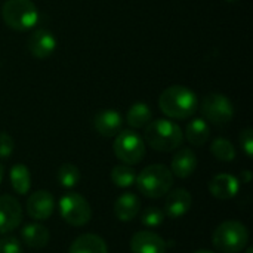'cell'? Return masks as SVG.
Listing matches in <instances>:
<instances>
[{"mask_svg":"<svg viewBox=\"0 0 253 253\" xmlns=\"http://www.w3.org/2000/svg\"><path fill=\"white\" fill-rule=\"evenodd\" d=\"M68 253H108L107 243L96 234H82L70 246Z\"/></svg>","mask_w":253,"mask_h":253,"instance_id":"cell-18","label":"cell"},{"mask_svg":"<svg viewBox=\"0 0 253 253\" xmlns=\"http://www.w3.org/2000/svg\"><path fill=\"white\" fill-rule=\"evenodd\" d=\"M111 182L119 188H129L136 181V172L129 165H117L111 169L110 173Z\"/></svg>","mask_w":253,"mask_h":253,"instance_id":"cell-23","label":"cell"},{"mask_svg":"<svg viewBox=\"0 0 253 253\" xmlns=\"http://www.w3.org/2000/svg\"><path fill=\"white\" fill-rule=\"evenodd\" d=\"M27 49L28 52L37 58V59H46L49 58L55 49H56V39L52 31L46 28H39L27 40Z\"/></svg>","mask_w":253,"mask_h":253,"instance_id":"cell-10","label":"cell"},{"mask_svg":"<svg viewBox=\"0 0 253 253\" xmlns=\"http://www.w3.org/2000/svg\"><path fill=\"white\" fill-rule=\"evenodd\" d=\"M4 24L16 31L31 30L39 21V10L31 0H6L1 6Z\"/></svg>","mask_w":253,"mask_h":253,"instance_id":"cell-5","label":"cell"},{"mask_svg":"<svg viewBox=\"0 0 253 253\" xmlns=\"http://www.w3.org/2000/svg\"><path fill=\"white\" fill-rule=\"evenodd\" d=\"M141 211V200L133 193H123L114 203V215L122 222L133 221Z\"/></svg>","mask_w":253,"mask_h":253,"instance_id":"cell-17","label":"cell"},{"mask_svg":"<svg viewBox=\"0 0 253 253\" xmlns=\"http://www.w3.org/2000/svg\"><path fill=\"white\" fill-rule=\"evenodd\" d=\"M144 129V142H147V145L156 151L170 153L182 145L184 133L181 127L172 120H151Z\"/></svg>","mask_w":253,"mask_h":253,"instance_id":"cell-2","label":"cell"},{"mask_svg":"<svg viewBox=\"0 0 253 253\" xmlns=\"http://www.w3.org/2000/svg\"><path fill=\"white\" fill-rule=\"evenodd\" d=\"M240 181L230 173H219L215 175L209 182V191L215 199L219 200H230L239 194Z\"/></svg>","mask_w":253,"mask_h":253,"instance_id":"cell-14","label":"cell"},{"mask_svg":"<svg viewBox=\"0 0 253 253\" xmlns=\"http://www.w3.org/2000/svg\"><path fill=\"white\" fill-rule=\"evenodd\" d=\"M245 249H246V252H245V253H253V248H252V246H249V245H248V246H246Z\"/></svg>","mask_w":253,"mask_h":253,"instance_id":"cell-33","label":"cell"},{"mask_svg":"<svg viewBox=\"0 0 253 253\" xmlns=\"http://www.w3.org/2000/svg\"><path fill=\"white\" fill-rule=\"evenodd\" d=\"M113 151L123 165H138L145 157L144 139L130 129H122L113 142Z\"/></svg>","mask_w":253,"mask_h":253,"instance_id":"cell-6","label":"cell"},{"mask_svg":"<svg viewBox=\"0 0 253 253\" xmlns=\"http://www.w3.org/2000/svg\"><path fill=\"white\" fill-rule=\"evenodd\" d=\"M194 253H215V252H212V251H206V249H200V251H196Z\"/></svg>","mask_w":253,"mask_h":253,"instance_id":"cell-32","label":"cell"},{"mask_svg":"<svg viewBox=\"0 0 253 253\" xmlns=\"http://www.w3.org/2000/svg\"><path fill=\"white\" fill-rule=\"evenodd\" d=\"M3 176H4V166L0 163V184H1V181H3Z\"/></svg>","mask_w":253,"mask_h":253,"instance_id":"cell-31","label":"cell"},{"mask_svg":"<svg viewBox=\"0 0 253 253\" xmlns=\"http://www.w3.org/2000/svg\"><path fill=\"white\" fill-rule=\"evenodd\" d=\"M15 150L13 138L7 132H0V159H7Z\"/></svg>","mask_w":253,"mask_h":253,"instance_id":"cell-27","label":"cell"},{"mask_svg":"<svg viewBox=\"0 0 253 253\" xmlns=\"http://www.w3.org/2000/svg\"><path fill=\"white\" fill-rule=\"evenodd\" d=\"M202 114L206 117L208 122L216 125V126H224L230 123L234 117V107L233 102L222 93H209L205 96L200 105Z\"/></svg>","mask_w":253,"mask_h":253,"instance_id":"cell-8","label":"cell"},{"mask_svg":"<svg viewBox=\"0 0 253 253\" xmlns=\"http://www.w3.org/2000/svg\"><path fill=\"white\" fill-rule=\"evenodd\" d=\"M53 209H55L53 196L46 190L33 193L27 200V213L31 219L36 221L49 219L53 213Z\"/></svg>","mask_w":253,"mask_h":253,"instance_id":"cell-11","label":"cell"},{"mask_svg":"<svg viewBox=\"0 0 253 253\" xmlns=\"http://www.w3.org/2000/svg\"><path fill=\"white\" fill-rule=\"evenodd\" d=\"M122 126H123V119L120 113L116 110H102L93 119L95 130L105 138L116 136L122 130Z\"/></svg>","mask_w":253,"mask_h":253,"instance_id":"cell-15","label":"cell"},{"mask_svg":"<svg viewBox=\"0 0 253 253\" xmlns=\"http://www.w3.org/2000/svg\"><path fill=\"white\" fill-rule=\"evenodd\" d=\"M141 194L148 199L166 196L173 185V175L165 165H150L136 175L135 181Z\"/></svg>","mask_w":253,"mask_h":253,"instance_id":"cell-3","label":"cell"},{"mask_svg":"<svg viewBox=\"0 0 253 253\" xmlns=\"http://www.w3.org/2000/svg\"><path fill=\"white\" fill-rule=\"evenodd\" d=\"M9 179H10V184H12V188L24 196L28 193V190L31 188V175H30V169L22 165V163H18V165H13L10 172H9Z\"/></svg>","mask_w":253,"mask_h":253,"instance_id":"cell-21","label":"cell"},{"mask_svg":"<svg viewBox=\"0 0 253 253\" xmlns=\"http://www.w3.org/2000/svg\"><path fill=\"white\" fill-rule=\"evenodd\" d=\"M21 237H22V242L28 248L42 249L47 246L50 234H49V230L42 224H28L22 228Z\"/></svg>","mask_w":253,"mask_h":253,"instance_id":"cell-19","label":"cell"},{"mask_svg":"<svg viewBox=\"0 0 253 253\" xmlns=\"http://www.w3.org/2000/svg\"><path fill=\"white\" fill-rule=\"evenodd\" d=\"M0 253H22V246L15 237H4L0 240Z\"/></svg>","mask_w":253,"mask_h":253,"instance_id":"cell-28","label":"cell"},{"mask_svg":"<svg viewBox=\"0 0 253 253\" xmlns=\"http://www.w3.org/2000/svg\"><path fill=\"white\" fill-rule=\"evenodd\" d=\"M225 1H228V3H237L239 0H225Z\"/></svg>","mask_w":253,"mask_h":253,"instance_id":"cell-34","label":"cell"},{"mask_svg":"<svg viewBox=\"0 0 253 253\" xmlns=\"http://www.w3.org/2000/svg\"><path fill=\"white\" fill-rule=\"evenodd\" d=\"M193 206V196L185 188H176L166 194L165 200V215L178 219L190 212Z\"/></svg>","mask_w":253,"mask_h":253,"instance_id":"cell-12","label":"cell"},{"mask_svg":"<svg viewBox=\"0 0 253 253\" xmlns=\"http://www.w3.org/2000/svg\"><path fill=\"white\" fill-rule=\"evenodd\" d=\"M211 151L221 162H233L236 159V148L225 138H216L211 145Z\"/></svg>","mask_w":253,"mask_h":253,"instance_id":"cell-25","label":"cell"},{"mask_svg":"<svg viewBox=\"0 0 253 253\" xmlns=\"http://www.w3.org/2000/svg\"><path fill=\"white\" fill-rule=\"evenodd\" d=\"M151 120H153V113H151L150 107L144 102L133 104L126 114L127 125L135 129H144Z\"/></svg>","mask_w":253,"mask_h":253,"instance_id":"cell-22","label":"cell"},{"mask_svg":"<svg viewBox=\"0 0 253 253\" xmlns=\"http://www.w3.org/2000/svg\"><path fill=\"white\" fill-rule=\"evenodd\" d=\"M56 179H58L61 187H64V188H74L79 184V181H80V170L73 163H64L58 169Z\"/></svg>","mask_w":253,"mask_h":253,"instance_id":"cell-24","label":"cell"},{"mask_svg":"<svg viewBox=\"0 0 253 253\" xmlns=\"http://www.w3.org/2000/svg\"><path fill=\"white\" fill-rule=\"evenodd\" d=\"M132 253H166L165 239L153 231H138L130 239Z\"/></svg>","mask_w":253,"mask_h":253,"instance_id":"cell-13","label":"cell"},{"mask_svg":"<svg viewBox=\"0 0 253 253\" xmlns=\"http://www.w3.org/2000/svg\"><path fill=\"white\" fill-rule=\"evenodd\" d=\"M212 243L222 253H239L249 245V230L240 221H224L213 231Z\"/></svg>","mask_w":253,"mask_h":253,"instance_id":"cell-4","label":"cell"},{"mask_svg":"<svg viewBox=\"0 0 253 253\" xmlns=\"http://www.w3.org/2000/svg\"><path fill=\"white\" fill-rule=\"evenodd\" d=\"M22 221L21 203L9 194L0 196V234H7L19 227Z\"/></svg>","mask_w":253,"mask_h":253,"instance_id":"cell-9","label":"cell"},{"mask_svg":"<svg viewBox=\"0 0 253 253\" xmlns=\"http://www.w3.org/2000/svg\"><path fill=\"white\" fill-rule=\"evenodd\" d=\"M240 145L245 151V154L251 159L253 156V132L251 127H246L240 133Z\"/></svg>","mask_w":253,"mask_h":253,"instance_id":"cell-29","label":"cell"},{"mask_svg":"<svg viewBox=\"0 0 253 253\" xmlns=\"http://www.w3.org/2000/svg\"><path fill=\"white\" fill-rule=\"evenodd\" d=\"M165 218H166V215L162 209H159L156 206H148L141 215V224L145 227H150V228H156L165 222Z\"/></svg>","mask_w":253,"mask_h":253,"instance_id":"cell-26","label":"cell"},{"mask_svg":"<svg viewBox=\"0 0 253 253\" xmlns=\"http://www.w3.org/2000/svg\"><path fill=\"white\" fill-rule=\"evenodd\" d=\"M197 168V156L191 148H181L172 159L170 172L176 178L185 179L194 173Z\"/></svg>","mask_w":253,"mask_h":253,"instance_id":"cell-16","label":"cell"},{"mask_svg":"<svg viewBox=\"0 0 253 253\" xmlns=\"http://www.w3.org/2000/svg\"><path fill=\"white\" fill-rule=\"evenodd\" d=\"M211 129L206 120L203 119H194L187 125L185 129V138L187 141L194 147H202L209 141Z\"/></svg>","mask_w":253,"mask_h":253,"instance_id":"cell-20","label":"cell"},{"mask_svg":"<svg viewBox=\"0 0 253 253\" xmlns=\"http://www.w3.org/2000/svg\"><path fill=\"white\" fill-rule=\"evenodd\" d=\"M59 213L62 219L73 227H83L92 218L89 202L79 193H67L59 199Z\"/></svg>","mask_w":253,"mask_h":253,"instance_id":"cell-7","label":"cell"},{"mask_svg":"<svg viewBox=\"0 0 253 253\" xmlns=\"http://www.w3.org/2000/svg\"><path fill=\"white\" fill-rule=\"evenodd\" d=\"M159 107L162 113L169 119L184 120L196 113L199 101L191 89L175 84L162 92V95L159 96Z\"/></svg>","mask_w":253,"mask_h":253,"instance_id":"cell-1","label":"cell"},{"mask_svg":"<svg viewBox=\"0 0 253 253\" xmlns=\"http://www.w3.org/2000/svg\"><path fill=\"white\" fill-rule=\"evenodd\" d=\"M251 179H252V172L251 170H243L242 172V181L243 182H251Z\"/></svg>","mask_w":253,"mask_h":253,"instance_id":"cell-30","label":"cell"}]
</instances>
